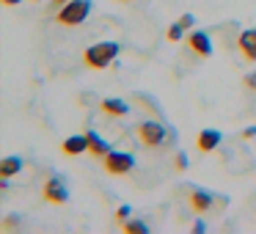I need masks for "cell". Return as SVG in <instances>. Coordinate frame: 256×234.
<instances>
[{
  "label": "cell",
  "instance_id": "6da1fadb",
  "mask_svg": "<svg viewBox=\"0 0 256 234\" xmlns=\"http://www.w3.org/2000/svg\"><path fill=\"white\" fill-rule=\"evenodd\" d=\"M174 132L166 127V122L162 118H146V122L138 124V140L146 146V149H157V146H162L166 140H171Z\"/></svg>",
  "mask_w": 256,
  "mask_h": 234
},
{
  "label": "cell",
  "instance_id": "7a4b0ae2",
  "mask_svg": "<svg viewBox=\"0 0 256 234\" xmlns=\"http://www.w3.org/2000/svg\"><path fill=\"white\" fill-rule=\"evenodd\" d=\"M188 190V204L193 212H212V210H226L228 198L226 196H215L204 188H184Z\"/></svg>",
  "mask_w": 256,
  "mask_h": 234
},
{
  "label": "cell",
  "instance_id": "3957f363",
  "mask_svg": "<svg viewBox=\"0 0 256 234\" xmlns=\"http://www.w3.org/2000/svg\"><path fill=\"white\" fill-rule=\"evenodd\" d=\"M118 56V44L116 42H100V44H91L83 52V61L88 69H105L113 64V58Z\"/></svg>",
  "mask_w": 256,
  "mask_h": 234
},
{
  "label": "cell",
  "instance_id": "277c9868",
  "mask_svg": "<svg viewBox=\"0 0 256 234\" xmlns=\"http://www.w3.org/2000/svg\"><path fill=\"white\" fill-rule=\"evenodd\" d=\"M88 14H91V0H69V3L61 6L56 20L61 25H80Z\"/></svg>",
  "mask_w": 256,
  "mask_h": 234
},
{
  "label": "cell",
  "instance_id": "5b68a950",
  "mask_svg": "<svg viewBox=\"0 0 256 234\" xmlns=\"http://www.w3.org/2000/svg\"><path fill=\"white\" fill-rule=\"evenodd\" d=\"M105 171L108 174H116V176H122V174H130L135 168V160H132V154H127V152H108L105 157Z\"/></svg>",
  "mask_w": 256,
  "mask_h": 234
},
{
  "label": "cell",
  "instance_id": "8992f818",
  "mask_svg": "<svg viewBox=\"0 0 256 234\" xmlns=\"http://www.w3.org/2000/svg\"><path fill=\"white\" fill-rule=\"evenodd\" d=\"M42 196H44V201H50V204H56V206L66 204V198H69L66 182H64L61 176H50V179L44 182V190H42Z\"/></svg>",
  "mask_w": 256,
  "mask_h": 234
},
{
  "label": "cell",
  "instance_id": "52a82bcc",
  "mask_svg": "<svg viewBox=\"0 0 256 234\" xmlns=\"http://www.w3.org/2000/svg\"><path fill=\"white\" fill-rule=\"evenodd\" d=\"M237 50L245 61H256V28H248L237 36Z\"/></svg>",
  "mask_w": 256,
  "mask_h": 234
},
{
  "label": "cell",
  "instance_id": "ba28073f",
  "mask_svg": "<svg viewBox=\"0 0 256 234\" xmlns=\"http://www.w3.org/2000/svg\"><path fill=\"white\" fill-rule=\"evenodd\" d=\"M188 44L198 58H210L212 56V42H210V36H206L204 30H193V34L188 36Z\"/></svg>",
  "mask_w": 256,
  "mask_h": 234
},
{
  "label": "cell",
  "instance_id": "9c48e42d",
  "mask_svg": "<svg viewBox=\"0 0 256 234\" xmlns=\"http://www.w3.org/2000/svg\"><path fill=\"white\" fill-rule=\"evenodd\" d=\"M86 149H88V138H86V135H72V138H66L61 144V152H64V154H69V157L83 154Z\"/></svg>",
  "mask_w": 256,
  "mask_h": 234
},
{
  "label": "cell",
  "instance_id": "30bf717a",
  "mask_svg": "<svg viewBox=\"0 0 256 234\" xmlns=\"http://www.w3.org/2000/svg\"><path fill=\"white\" fill-rule=\"evenodd\" d=\"M196 146H198L201 152H212L220 146V132L218 130H201L198 138H196Z\"/></svg>",
  "mask_w": 256,
  "mask_h": 234
},
{
  "label": "cell",
  "instance_id": "8fae6325",
  "mask_svg": "<svg viewBox=\"0 0 256 234\" xmlns=\"http://www.w3.org/2000/svg\"><path fill=\"white\" fill-rule=\"evenodd\" d=\"M102 113L105 116H113V118H124L130 113V105L124 100H102Z\"/></svg>",
  "mask_w": 256,
  "mask_h": 234
},
{
  "label": "cell",
  "instance_id": "7c38bea8",
  "mask_svg": "<svg viewBox=\"0 0 256 234\" xmlns=\"http://www.w3.org/2000/svg\"><path fill=\"white\" fill-rule=\"evenodd\" d=\"M86 138H88V152H91V154H96V157H105L108 152H110V146H108V144H105V140H102L96 132H91V130L86 132Z\"/></svg>",
  "mask_w": 256,
  "mask_h": 234
},
{
  "label": "cell",
  "instance_id": "4fadbf2b",
  "mask_svg": "<svg viewBox=\"0 0 256 234\" xmlns=\"http://www.w3.org/2000/svg\"><path fill=\"white\" fill-rule=\"evenodd\" d=\"M17 171H22V160H20V157H3V160H0V176L3 179L14 176Z\"/></svg>",
  "mask_w": 256,
  "mask_h": 234
},
{
  "label": "cell",
  "instance_id": "5bb4252c",
  "mask_svg": "<svg viewBox=\"0 0 256 234\" xmlns=\"http://www.w3.org/2000/svg\"><path fill=\"white\" fill-rule=\"evenodd\" d=\"M122 226H124V232H130V234H146L149 232V226H146L144 220H135V218L132 220H124Z\"/></svg>",
  "mask_w": 256,
  "mask_h": 234
},
{
  "label": "cell",
  "instance_id": "9a60e30c",
  "mask_svg": "<svg viewBox=\"0 0 256 234\" xmlns=\"http://www.w3.org/2000/svg\"><path fill=\"white\" fill-rule=\"evenodd\" d=\"M184 30H188V28H184L182 22H174L171 28H168L166 39H168V42H179V39H182V36H184Z\"/></svg>",
  "mask_w": 256,
  "mask_h": 234
},
{
  "label": "cell",
  "instance_id": "2e32d148",
  "mask_svg": "<svg viewBox=\"0 0 256 234\" xmlns=\"http://www.w3.org/2000/svg\"><path fill=\"white\" fill-rule=\"evenodd\" d=\"M130 215H132V212H130V206L122 204V206H118V212H116V220L124 223V220H130Z\"/></svg>",
  "mask_w": 256,
  "mask_h": 234
},
{
  "label": "cell",
  "instance_id": "e0dca14e",
  "mask_svg": "<svg viewBox=\"0 0 256 234\" xmlns=\"http://www.w3.org/2000/svg\"><path fill=\"white\" fill-rule=\"evenodd\" d=\"M242 83H245V88L256 91V69H254V72H248V74H245V78H242Z\"/></svg>",
  "mask_w": 256,
  "mask_h": 234
},
{
  "label": "cell",
  "instance_id": "ac0fdd59",
  "mask_svg": "<svg viewBox=\"0 0 256 234\" xmlns=\"http://www.w3.org/2000/svg\"><path fill=\"white\" fill-rule=\"evenodd\" d=\"M174 166H176V171H184V168H188V157H184L182 152H179V154L174 157Z\"/></svg>",
  "mask_w": 256,
  "mask_h": 234
},
{
  "label": "cell",
  "instance_id": "d6986e66",
  "mask_svg": "<svg viewBox=\"0 0 256 234\" xmlns=\"http://www.w3.org/2000/svg\"><path fill=\"white\" fill-rule=\"evenodd\" d=\"M179 22H182L184 28H193V22H196V20H193V14H184V17L179 20Z\"/></svg>",
  "mask_w": 256,
  "mask_h": 234
},
{
  "label": "cell",
  "instance_id": "ffe728a7",
  "mask_svg": "<svg viewBox=\"0 0 256 234\" xmlns=\"http://www.w3.org/2000/svg\"><path fill=\"white\" fill-rule=\"evenodd\" d=\"M14 226H17V220H14V218H8V220L3 223V228H6V232H8V228H14Z\"/></svg>",
  "mask_w": 256,
  "mask_h": 234
},
{
  "label": "cell",
  "instance_id": "44dd1931",
  "mask_svg": "<svg viewBox=\"0 0 256 234\" xmlns=\"http://www.w3.org/2000/svg\"><path fill=\"white\" fill-rule=\"evenodd\" d=\"M193 232H196V234H201V232H204V223L196 220V223H193Z\"/></svg>",
  "mask_w": 256,
  "mask_h": 234
},
{
  "label": "cell",
  "instance_id": "7402d4cb",
  "mask_svg": "<svg viewBox=\"0 0 256 234\" xmlns=\"http://www.w3.org/2000/svg\"><path fill=\"white\" fill-rule=\"evenodd\" d=\"M20 0H3V6H17Z\"/></svg>",
  "mask_w": 256,
  "mask_h": 234
},
{
  "label": "cell",
  "instance_id": "603a6c76",
  "mask_svg": "<svg viewBox=\"0 0 256 234\" xmlns=\"http://www.w3.org/2000/svg\"><path fill=\"white\" fill-rule=\"evenodd\" d=\"M64 3H69V0H52V6H64Z\"/></svg>",
  "mask_w": 256,
  "mask_h": 234
}]
</instances>
